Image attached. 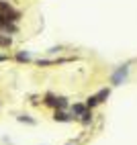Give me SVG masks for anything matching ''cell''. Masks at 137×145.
<instances>
[{"label": "cell", "instance_id": "cell-2", "mask_svg": "<svg viewBox=\"0 0 137 145\" xmlns=\"http://www.w3.org/2000/svg\"><path fill=\"white\" fill-rule=\"evenodd\" d=\"M53 119H55V121H60V123H68V121H72L74 117H72V114H68L64 108H55V112H53Z\"/></svg>", "mask_w": 137, "mask_h": 145}, {"label": "cell", "instance_id": "cell-8", "mask_svg": "<svg viewBox=\"0 0 137 145\" xmlns=\"http://www.w3.org/2000/svg\"><path fill=\"white\" fill-rule=\"evenodd\" d=\"M96 104H98V100H96V96H90V98L86 100V108H94Z\"/></svg>", "mask_w": 137, "mask_h": 145}, {"label": "cell", "instance_id": "cell-4", "mask_svg": "<svg viewBox=\"0 0 137 145\" xmlns=\"http://www.w3.org/2000/svg\"><path fill=\"white\" fill-rule=\"evenodd\" d=\"M12 45V39L8 35H4V33H0V47H4V49H8V47Z\"/></svg>", "mask_w": 137, "mask_h": 145}, {"label": "cell", "instance_id": "cell-6", "mask_svg": "<svg viewBox=\"0 0 137 145\" xmlns=\"http://www.w3.org/2000/svg\"><path fill=\"white\" fill-rule=\"evenodd\" d=\"M45 104H49V106H57V96L47 94V96H45Z\"/></svg>", "mask_w": 137, "mask_h": 145}, {"label": "cell", "instance_id": "cell-7", "mask_svg": "<svg viewBox=\"0 0 137 145\" xmlns=\"http://www.w3.org/2000/svg\"><path fill=\"white\" fill-rule=\"evenodd\" d=\"M16 59H18V61H29V59H31V53L21 51V53H16Z\"/></svg>", "mask_w": 137, "mask_h": 145}, {"label": "cell", "instance_id": "cell-10", "mask_svg": "<svg viewBox=\"0 0 137 145\" xmlns=\"http://www.w3.org/2000/svg\"><path fill=\"white\" fill-rule=\"evenodd\" d=\"M18 121H21V123H31V125H35V119L27 117V114H21V117H18Z\"/></svg>", "mask_w": 137, "mask_h": 145}, {"label": "cell", "instance_id": "cell-9", "mask_svg": "<svg viewBox=\"0 0 137 145\" xmlns=\"http://www.w3.org/2000/svg\"><path fill=\"white\" fill-rule=\"evenodd\" d=\"M80 121H82V123H90V121H92V112H90V108H88V110L82 114V117H80Z\"/></svg>", "mask_w": 137, "mask_h": 145}, {"label": "cell", "instance_id": "cell-11", "mask_svg": "<svg viewBox=\"0 0 137 145\" xmlns=\"http://www.w3.org/2000/svg\"><path fill=\"white\" fill-rule=\"evenodd\" d=\"M6 59H8V57H6V55H0V61H6Z\"/></svg>", "mask_w": 137, "mask_h": 145}, {"label": "cell", "instance_id": "cell-1", "mask_svg": "<svg viewBox=\"0 0 137 145\" xmlns=\"http://www.w3.org/2000/svg\"><path fill=\"white\" fill-rule=\"evenodd\" d=\"M127 74H129V67H127V65H121L119 67V70H117L115 74H113V84H123L125 82V78H127Z\"/></svg>", "mask_w": 137, "mask_h": 145}, {"label": "cell", "instance_id": "cell-5", "mask_svg": "<svg viewBox=\"0 0 137 145\" xmlns=\"http://www.w3.org/2000/svg\"><path fill=\"white\" fill-rule=\"evenodd\" d=\"M109 94H111V90H109V88H102L98 94H96V100H98V104H100V102H104L106 98H109Z\"/></svg>", "mask_w": 137, "mask_h": 145}, {"label": "cell", "instance_id": "cell-3", "mask_svg": "<svg viewBox=\"0 0 137 145\" xmlns=\"http://www.w3.org/2000/svg\"><path fill=\"white\" fill-rule=\"evenodd\" d=\"M86 110H88L86 104H74V106H72V117H82Z\"/></svg>", "mask_w": 137, "mask_h": 145}]
</instances>
